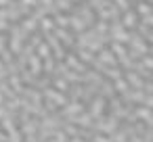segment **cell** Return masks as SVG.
<instances>
[{
	"mask_svg": "<svg viewBox=\"0 0 153 142\" xmlns=\"http://www.w3.org/2000/svg\"><path fill=\"white\" fill-rule=\"evenodd\" d=\"M51 86H53L55 90H59V92H65V94H67V90H69V82L63 79L61 75H55L53 82H51Z\"/></svg>",
	"mask_w": 153,
	"mask_h": 142,
	"instance_id": "cell-14",
	"label": "cell"
},
{
	"mask_svg": "<svg viewBox=\"0 0 153 142\" xmlns=\"http://www.w3.org/2000/svg\"><path fill=\"white\" fill-rule=\"evenodd\" d=\"M120 23H122L128 32H132V29L136 27V23H138V15L134 13V9H132V7H130L128 11L120 13Z\"/></svg>",
	"mask_w": 153,
	"mask_h": 142,
	"instance_id": "cell-5",
	"label": "cell"
},
{
	"mask_svg": "<svg viewBox=\"0 0 153 142\" xmlns=\"http://www.w3.org/2000/svg\"><path fill=\"white\" fill-rule=\"evenodd\" d=\"M34 50H36L34 54H36L38 59H42V61H44V59H48V57H53V52H51V46H48L44 40H42V42H40V44H38Z\"/></svg>",
	"mask_w": 153,
	"mask_h": 142,
	"instance_id": "cell-12",
	"label": "cell"
},
{
	"mask_svg": "<svg viewBox=\"0 0 153 142\" xmlns=\"http://www.w3.org/2000/svg\"><path fill=\"white\" fill-rule=\"evenodd\" d=\"M0 142H7V134H4L2 129H0Z\"/></svg>",
	"mask_w": 153,
	"mask_h": 142,
	"instance_id": "cell-20",
	"label": "cell"
},
{
	"mask_svg": "<svg viewBox=\"0 0 153 142\" xmlns=\"http://www.w3.org/2000/svg\"><path fill=\"white\" fill-rule=\"evenodd\" d=\"M80 111H84V104H82L80 100H67V102H65L57 113H59L65 121H69V119H71V117H76Z\"/></svg>",
	"mask_w": 153,
	"mask_h": 142,
	"instance_id": "cell-4",
	"label": "cell"
},
{
	"mask_svg": "<svg viewBox=\"0 0 153 142\" xmlns=\"http://www.w3.org/2000/svg\"><path fill=\"white\" fill-rule=\"evenodd\" d=\"M74 54H76L84 65H90V63L94 61V52L88 50V48H80V46H76V48H74Z\"/></svg>",
	"mask_w": 153,
	"mask_h": 142,
	"instance_id": "cell-11",
	"label": "cell"
},
{
	"mask_svg": "<svg viewBox=\"0 0 153 142\" xmlns=\"http://www.w3.org/2000/svg\"><path fill=\"white\" fill-rule=\"evenodd\" d=\"M46 142H67V136H65L63 129H57V132L51 134V138H48Z\"/></svg>",
	"mask_w": 153,
	"mask_h": 142,
	"instance_id": "cell-16",
	"label": "cell"
},
{
	"mask_svg": "<svg viewBox=\"0 0 153 142\" xmlns=\"http://www.w3.org/2000/svg\"><path fill=\"white\" fill-rule=\"evenodd\" d=\"M107 48L113 52V57L117 59V63H122L126 57H128V48H126V44H117V42H109L107 44Z\"/></svg>",
	"mask_w": 153,
	"mask_h": 142,
	"instance_id": "cell-10",
	"label": "cell"
},
{
	"mask_svg": "<svg viewBox=\"0 0 153 142\" xmlns=\"http://www.w3.org/2000/svg\"><path fill=\"white\" fill-rule=\"evenodd\" d=\"M107 38L109 42H117V44H128L130 40V32L120 23V17L109 21V27H107Z\"/></svg>",
	"mask_w": 153,
	"mask_h": 142,
	"instance_id": "cell-2",
	"label": "cell"
},
{
	"mask_svg": "<svg viewBox=\"0 0 153 142\" xmlns=\"http://www.w3.org/2000/svg\"><path fill=\"white\" fill-rule=\"evenodd\" d=\"M111 86H113V92H115L117 96H120V94H124V92L130 88V86L126 84V79H124V77H117V79H113V82H111Z\"/></svg>",
	"mask_w": 153,
	"mask_h": 142,
	"instance_id": "cell-15",
	"label": "cell"
},
{
	"mask_svg": "<svg viewBox=\"0 0 153 142\" xmlns=\"http://www.w3.org/2000/svg\"><path fill=\"white\" fill-rule=\"evenodd\" d=\"M34 77H40L42 75V59H38L36 54H30V59H27V67H25Z\"/></svg>",
	"mask_w": 153,
	"mask_h": 142,
	"instance_id": "cell-9",
	"label": "cell"
},
{
	"mask_svg": "<svg viewBox=\"0 0 153 142\" xmlns=\"http://www.w3.org/2000/svg\"><path fill=\"white\" fill-rule=\"evenodd\" d=\"M92 121H94V119L88 115L86 107H84V111H80L76 117L69 119V123H74V125H78V127H84V129H90V127H92Z\"/></svg>",
	"mask_w": 153,
	"mask_h": 142,
	"instance_id": "cell-8",
	"label": "cell"
},
{
	"mask_svg": "<svg viewBox=\"0 0 153 142\" xmlns=\"http://www.w3.org/2000/svg\"><path fill=\"white\" fill-rule=\"evenodd\" d=\"M63 63H65V67L67 69H71V71H76V73H84L86 69H88V65H84L74 52H67L65 54V59H63Z\"/></svg>",
	"mask_w": 153,
	"mask_h": 142,
	"instance_id": "cell-6",
	"label": "cell"
},
{
	"mask_svg": "<svg viewBox=\"0 0 153 142\" xmlns=\"http://www.w3.org/2000/svg\"><path fill=\"white\" fill-rule=\"evenodd\" d=\"M17 2L23 4V7H27V9H32V11L38 7V0H17Z\"/></svg>",
	"mask_w": 153,
	"mask_h": 142,
	"instance_id": "cell-18",
	"label": "cell"
},
{
	"mask_svg": "<svg viewBox=\"0 0 153 142\" xmlns=\"http://www.w3.org/2000/svg\"><path fill=\"white\" fill-rule=\"evenodd\" d=\"M90 142H111V140H109L107 134H94V136L90 138Z\"/></svg>",
	"mask_w": 153,
	"mask_h": 142,
	"instance_id": "cell-17",
	"label": "cell"
},
{
	"mask_svg": "<svg viewBox=\"0 0 153 142\" xmlns=\"http://www.w3.org/2000/svg\"><path fill=\"white\" fill-rule=\"evenodd\" d=\"M86 111H88V115L92 117V119H99V117H103V115H107V100L103 98V96H92L90 100H88V104H86Z\"/></svg>",
	"mask_w": 153,
	"mask_h": 142,
	"instance_id": "cell-3",
	"label": "cell"
},
{
	"mask_svg": "<svg viewBox=\"0 0 153 142\" xmlns=\"http://www.w3.org/2000/svg\"><path fill=\"white\" fill-rule=\"evenodd\" d=\"M132 9H134V13L138 15V19L145 17V15H153V13H151V2H147V0L136 2V7H132Z\"/></svg>",
	"mask_w": 153,
	"mask_h": 142,
	"instance_id": "cell-13",
	"label": "cell"
},
{
	"mask_svg": "<svg viewBox=\"0 0 153 142\" xmlns=\"http://www.w3.org/2000/svg\"><path fill=\"white\" fill-rule=\"evenodd\" d=\"M9 50L13 52V54H19L21 52V48H23V44H25V40H27V34L21 29V25L19 23H11V27H9Z\"/></svg>",
	"mask_w": 153,
	"mask_h": 142,
	"instance_id": "cell-1",
	"label": "cell"
},
{
	"mask_svg": "<svg viewBox=\"0 0 153 142\" xmlns=\"http://www.w3.org/2000/svg\"><path fill=\"white\" fill-rule=\"evenodd\" d=\"M94 59L101 63V65H105V67H117V59L113 57V52L105 46V48H101L97 54H94Z\"/></svg>",
	"mask_w": 153,
	"mask_h": 142,
	"instance_id": "cell-7",
	"label": "cell"
},
{
	"mask_svg": "<svg viewBox=\"0 0 153 142\" xmlns=\"http://www.w3.org/2000/svg\"><path fill=\"white\" fill-rule=\"evenodd\" d=\"M67 142H86L84 138H78V136H74V138H67Z\"/></svg>",
	"mask_w": 153,
	"mask_h": 142,
	"instance_id": "cell-19",
	"label": "cell"
}]
</instances>
